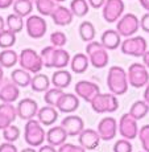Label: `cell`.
Instances as JSON below:
<instances>
[{
    "label": "cell",
    "mask_w": 149,
    "mask_h": 152,
    "mask_svg": "<svg viewBox=\"0 0 149 152\" xmlns=\"http://www.w3.org/2000/svg\"><path fill=\"white\" fill-rule=\"evenodd\" d=\"M107 85L112 94L123 95L128 90V74L121 66H112L108 70L107 75Z\"/></svg>",
    "instance_id": "cell-1"
},
{
    "label": "cell",
    "mask_w": 149,
    "mask_h": 152,
    "mask_svg": "<svg viewBox=\"0 0 149 152\" xmlns=\"http://www.w3.org/2000/svg\"><path fill=\"white\" fill-rule=\"evenodd\" d=\"M86 53L89 56L90 64L96 69H102L108 64V53L102 42L90 41L86 46Z\"/></svg>",
    "instance_id": "cell-2"
},
{
    "label": "cell",
    "mask_w": 149,
    "mask_h": 152,
    "mask_svg": "<svg viewBox=\"0 0 149 152\" xmlns=\"http://www.w3.org/2000/svg\"><path fill=\"white\" fill-rule=\"evenodd\" d=\"M90 103H91L92 110L98 114L115 113L119 109V101L116 98V95L112 94V93H107V94L99 93Z\"/></svg>",
    "instance_id": "cell-3"
},
{
    "label": "cell",
    "mask_w": 149,
    "mask_h": 152,
    "mask_svg": "<svg viewBox=\"0 0 149 152\" xmlns=\"http://www.w3.org/2000/svg\"><path fill=\"white\" fill-rule=\"evenodd\" d=\"M41 124L42 123L40 121H34V119H29L25 124V142L32 147H39L46 139V134Z\"/></svg>",
    "instance_id": "cell-4"
},
{
    "label": "cell",
    "mask_w": 149,
    "mask_h": 152,
    "mask_svg": "<svg viewBox=\"0 0 149 152\" xmlns=\"http://www.w3.org/2000/svg\"><path fill=\"white\" fill-rule=\"evenodd\" d=\"M19 62L23 69L28 70L31 73H39L44 66L41 54H39L36 50H33L31 48L23 49L19 56Z\"/></svg>",
    "instance_id": "cell-5"
},
{
    "label": "cell",
    "mask_w": 149,
    "mask_h": 152,
    "mask_svg": "<svg viewBox=\"0 0 149 152\" xmlns=\"http://www.w3.org/2000/svg\"><path fill=\"white\" fill-rule=\"evenodd\" d=\"M148 68L144 64H132L128 69L127 74H128V82L131 86L140 89V87H144L149 83V72Z\"/></svg>",
    "instance_id": "cell-6"
},
{
    "label": "cell",
    "mask_w": 149,
    "mask_h": 152,
    "mask_svg": "<svg viewBox=\"0 0 149 152\" xmlns=\"http://www.w3.org/2000/svg\"><path fill=\"white\" fill-rule=\"evenodd\" d=\"M148 44L145 41L144 37L135 36V37H127V40L121 42L120 49L121 53L127 56H132V57H142L147 52Z\"/></svg>",
    "instance_id": "cell-7"
},
{
    "label": "cell",
    "mask_w": 149,
    "mask_h": 152,
    "mask_svg": "<svg viewBox=\"0 0 149 152\" xmlns=\"http://www.w3.org/2000/svg\"><path fill=\"white\" fill-rule=\"evenodd\" d=\"M139 28L140 20L133 13H125L124 16L119 19L118 24H116V31L120 33L121 37H132L139 31Z\"/></svg>",
    "instance_id": "cell-8"
},
{
    "label": "cell",
    "mask_w": 149,
    "mask_h": 152,
    "mask_svg": "<svg viewBox=\"0 0 149 152\" xmlns=\"http://www.w3.org/2000/svg\"><path fill=\"white\" fill-rule=\"evenodd\" d=\"M139 126H137V119L133 118L129 113L124 114L119 121V132L124 139L132 140L139 135Z\"/></svg>",
    "instance_id": "cell-9"
},
{
    "label": "cell",
    "mask_w": 149,
    "mask_h": 152,
    "mask_svg": "<svg viewBox=\"0 0 149 152\" xmlns=\"http://www.w3.org/2000/svg\"><path fill=\"white\" fill-rule=\"evenodd\" d=\"M124 12V3L123 0H106L103 5V19L107 23L119 21Z\"/></svg>",
    "instance_id": "cell-10"
},
{
    "label": "cell",
    "mask_w": 149,
    "mask_h": 152,
    "mask_svg": "<svg viewBox=\"0 0 149 152\" xmlns=\"http://www.w3.org/2000/svg\"><path fill=\"white\" fill-rule=\"evenodd\" d=\"M27 33L32 39H41L46 33V21L41 16L33 15L27 19Z\"/></svg>",
    "instance_id": "cell-11"
},
{
    "label": "cell",
    "mask_w": 149,
    "mask_h": 152,
    "mask_svg": "<svg viewBox=\"0 0 149 152\" xmlns=\"http://www.w3.org/2000/svg\"><path fill=\"white\" fill-rule=\"evenodd\" d=\"M20 95L19 86L13 81H8L3 78L0 81V101L5 103H13Z\"/></svg>",
    "instance_id": "cell-12"
},
{
    "label": "cell",
    "mask_w": 149,
    "mask_h": 152,
    "mask_svg": "<svg viewBox=\"0 0 149 152\" xmlns=\"http://www.w3.org/2000/svg\"><path fill=\"white\" fill-rule=\"evenodd\" d=\"M75 93L78 97H81L83 101L86 102H91L96 95L100 93L99 86L94 82L90 81H79L75 85Z\"/></svg>",
    "instance_id": "cell-13"
},
{
    "label": "cell",
    "mask_w": 149,
    "mask_h": 152,
    "mask_svg": "<svg viewBox=\"0 0 149 152\" xmlns=\"http://www.w3.org/2000/svg\"><path fill=\"white\" fill-rule=\"evenodd\" d=\"M118 123L112 116H106L103 118L98 124V132L100 135L102 140L104 142H108L112 140L116 136V131H118Z\"/></svg>",
    "instance_id": "cell-14"
},
{
    "label": "cell",
    "mask_w": 149,
    "mask_h": 152,
    "mask_svg": "<svg viewBox=\"0 0 149 152\" xmlns=\"http://www.w3.org/2000/svg\"><path fill=\"white\" fill-rule=\"evenodd\" d=\"M37 113H39V106H37V102L34 99L31 98L21 99L19 102V104H17V115L21 119L29 121L34 115H37Z\"/></svg>",
    "instance_id": "cell-15"
},
{
    "label": "cell",
    "mask_w": 149,
    "mask_h": 152,
    "mask_svg": "<svg viewBox=\"0 0 149 152\" xmlns=\"http://www.w3.org/2000/svg\"><path fill=\"white\" fill-rule=\"evenodd\" d=\"M17 116V109H15L12 103L3 102L0 104V130H4L8 126H11L15 122Z\"/></svg>",
    "instance_id": "cell-16"
},
{
    "label": "cell",
    "mask_w": 149,
    "mask_h": 152,
    "mask_svg": "<svg viewBox=\"0 0 149 152\" xmlns=\"http://www.w3.org/2000/svg\"><path fill=\"white\" fill-rule=\"evenodd\" d=\"M63 128L66 130V132L69 134V136H75L79 135L82 131L84 130V123L82 121V118H79L78 115H69L61 123Z\"/></svg>",
    "instance_id": "cell-17"
},
{
    "label": "cell",
    "mask_w": 149,
    "mask_h": 152,
    "mask_svg": "<svg viewBox=\"0 0 149 152\" xmlns=\"http://www.w3.org/2000/svg\"><path fill=\"white\" fill-rule=\"evenodd\" d=\"M100 135H99L98 131L94 130H83L79 134V144L82 147H84L86 150H95L99 145V142H100Z\"/></svg>",
    "instance_id": "cell-18"
},
{
    "label": "cell",
    "mask_w": 149,
    "mask_h": 152,
    "mask_svg": "<svg viewBox=\"0 0 149 152\" xmlns=\"http://www.w3.org/2000/svg\"><path fill=\"white\" fill-rule=\"evenodd\" d=\"M55 107H57L61 113H66V114L74 113V111L79 107V99H78V97L75 94H68V93H65V94L61 97L60 101H58Z\"/></svg>",
    "instance_id": "cell-19"
},
{
    "label": "cell",
    "mask_w": 149,
    "mask_h": 152,
    "mask_svg": "<svg viewBox=\"0 0 149 152\" xmlns=\"http://www.w3.org/2000/svg\"><path fill=\"white\" fill-rule=\"evenodd\" d=\"M100 42L103 44V46L107 50H113V49L119 48V46L121 45V36L118 31L107 29V31L103 32V34H102Z\"/></svg>",
    "instance_id": "cell-20"
},
{
    "label": "cell",
    "mask_w": 149,
    "mask_h": 152,
    "mask_svg": "<svg viewBox=\"0 0 149 152\" xmlns=\"http://www.w3.org/2000/svg\"><path fill=\"white\" fill-rule=\"evenodd\" d=\"M73 16H74V13L71 12V10L66 8V7H62V5H57L54 12L52 13V19H53L54 24L60 25V27L69 25L70 23L73 21Z\"/></svg>",
    "instance_id": "cell-21"
},
{
    "label": "cell",
    "mask_w": 149,
    "mask_h": 152,
    "mask_svg": "<svg viewBox=\"0 0 149 152\" xmlns=\"http://www.w3.org/2000/svg\"><path fill=\"white\" fill-rule=\"evenodd\" d=\"M69 134L66 132V130L62 127V126H55V127H52L50 130L46 134V140H48L49 144L52 145H62L63 143L66 142Z\"/></svg>",
    "instance_id": "cell-22"
},
{
    "label": "cell",
    "mask_w": 149,
    "mask_h": 152,
    "mask_svg": "<svg viewBox=\"0 0 149 152\" xmlns=\"http://www.w3.org/2000/svg\"><path fill=\"white\" fill-rule=\"evenodd\" d=\"M37 116H39V121L42 123L44 126H50L54 124L55 121L58 119V111L54 109V106H45L41 107L37 113Z\"/></svg>",
    "instance_id": "cell-23"
},
{
    "label": "cell",
    "mask_w": 149,
    "mask_h": 152,
    "mask_svg": "<svg viewBox=\"0 0 149 152\" xmlns=\"http://www.w3.org/2000/svg\"><path fill=\"white\" fill-rule=\"evenodd\" d=\"M11 80L19 87H27L32 83V77H31V72L25 69H15L11 74Z\"/></svg>",
    "instance_id": "cell-24"
},
{
    "label": "cell",
    "mask_w": 149,
    "mask_h": 152,
    "mask_svg": "<svg viewBox=\"0 0 149 152\" xmlns=\"http://www.w3.org/2000/svg\"><path fill=\"white\" fill-rule=\"evenodd\" d=\"M70 82H71V74L65 69H58V72H54L52 77V83L58 89H65L70 85Z\"/></svg>",
    "instance_id": "cell-25"
},
{
    "label": "cell",
    "mask_w": 149,
    "mask_h": 152,
    "mask_svg": "<svg viewBox=\"0 0 149 152\" xmlns=\"http://www.w3.org/2000/svg\"><path fill=\"white\" fill-rule=\"evenodd\" d=\"M32 1L36 5L40 15H42V16H52V13L57 8L55 0H32Z\"/></svg>",
    "instance_id": "cell-26"
},
{
    "label": "cell",
    "mask_w": 149,
    "mask_h": 152,
    "mask_svg": "<svg viewBox=\"0 0 149 152\" xmlns=\"http://www.w3.org/2000/svg\"><path fill=\"white\" fill-rule=\"evenodd\" d=\"M89 62H90L89 56L82 54V53L75 54L71 60V70L74 73H78V74L84 73L87 68H89Z\"/></svg>",
    "instance_id": "cell-27"
},
{
    "label": "cell",
    "mask_w": 149,
    "mask_h": 152,
    "mask_svg": "<svg viewBox=\"0 0 149 152\" xmlns=\"http://www.w3.org/2000/svg\"><path fill=\"white\" fill-rule=\"evenodd\" d=\"M49 85H50V81H49L48 75L45 74H36L33 78H32V83H31V87L33 91H39V93H42V91H46L49 89Z\"/></svg>",
    "instance_id": "cell-28"
},
{
    "label": "cell",
    "mask_w": 149,
    "mask_h": 152,
    "mask_svg": "<svg viewBox=\"0 0 149 152\" xmlns=\"http://www.w3.org/2000/svg\"><path fill=\"white\" fill-rule=\"evenodd\" d=\"M148 113H149V103L145 101H136L129 110V114L133 118H136L137 121L142 119Z\"/></svg>",
    "instance_id": "cell-29"
},
{
    "label": "cell",
    "mask_w": 149,
    "mask_h": 152,
    "mask_svg": "<svg viewBox=\"0 0 149 152\" xmlns=\"http://www.w3.org/2000/svg\"><path fill=\"white\" fill-rule=\"evenodd\" d=\"M32 10H33V1H32V0H16V1L13 3L15 13L21 17L29 16Z\"/></svg>",
    "instance_id": "cell-30"
},
{
    "label": "cell",
    "mask_w": 149,
    "mask_h": 152,
    "mask_svg": "<svg viewBox=\"0 0 149 152\" xmlns=\"http://www.w3.org/2000/svg\"><path fill=\"white\" fill-rule=\"evenodd\" d=\"M17 61H19V56L15 50L7 49L0 53V65L3 68H12L17 64Z\"/></svg>",
    "instance_id": "cell-31"
},
{
    "label": "cell",
    "mask_w": 149,
    "mask_h": 152,
    "mask_svg": "<svg viewBox=\"0 0 149 152\" xmlns=\"http://www.w3.org/2000/svg\"><path fill=\"white\" fill-rule=\"evenodd\" d=\"M70 56L69 53L62 48L55 49V56H54V68L55 69H65L69 65Z\"/></svg>",
    "instance_id": "cell-32"
},
{
    "label": "cell",
    "mask_w": 149,
    "mask_h": 152,
    "mask_svg": "<svg viewBox=\"0 0 149 152\" xmlns=\"http://www.w3.org/2000/svg\"><path fill=\"white\" fill-rule=\"evenodd\" d=\"M89 1L87 0H71V4H70V10L71 12L78 17L86 16L89 13Z\"/></svg>",
    "instance_id": "cell-33"
},
{
    "label": "cell",
    "mask_w": 149,
    "mask_h": 152,
    "mask_svg": "<svg viewBox=\"0 0 149 152\" xmlns=\"http://www.w3.org/2000/svg\"><path fill=\"white\" fill-rule=\"evenodd\" d=\"M16 42V33L12 32L11 29H4L0 32V48L3 49H9L11 46L15 45Z\"/></svg>",
    "instance_id": "cell-34"
},
{
    "label": "cell",
    "mask_w": 149,
    "mask_h": 152,
    "mask_svg": "<svg viewBox=\"0 0 149 152\" xmlns=\"http://www.w3.org/2000/svg\"><path fill=\"white\" fill-rule=\"evenodd\" d=\"M79 36L83 41H92L95 37V28L90 21H83L79 25Z\"/></svg>",
    "instance_id": "cell-35"
},
{
    "label": "cell",
    "mask_w": 149,
    "mask_h": 152,
    "mask_svg": "<svg viewBox=\"0 0 149 152\" xmlns=\"http://www.w3.org/2000/svg\"><path fill=\"white\" fill-rule=\"evenodd\" d=\"M7 27L8 29H11L15 33H20L23 31V27H24V21H23V17L19 16L16 13H12V15H8L7 17Z\"/></svg>",
    "instance_id": "cell-36"
},
{
    "label": "cell",
    "mask_w": 149,
    "mask_h": 152,
    "mask_svg": "<svg viewBox=\"0 0 149 152\" xmlns=\"http://www.w3.org/2000/svg\"><path fill=\"white\" fill-rule=\"evenodd\" d=\"M55 49L57 46H46L41 52V58L45 68H54V56H55Z\"/></svg>",
    "instance_id": "cell-37"
},
{
    "label": "cell",
    "mask_w": 149,
    "mask_h": 152,
    "mask_svg": "<svg viewBox=\"0 0 149 152\" xmlns=\"http://www.w3.org/2000/svg\"><path fill=\"white\" fill-rule=\"evenodd\" d=\"M65 94L62 91V89H58V87H54V89H48L45 93V102L49 104V106H57L58 101L61 99V97Z\"/></svg>",
    "instance_id": "cell-38"
},
{
    "label": "cell",
    "mask_w": 149,
    "mask_h": 152,
    "mask_svg": "<svg viewBox=\"0 0 149 152\" xmlns=\"http://www.w3.org/2000/svg\"><path fill=\"white\" fill-rule=\"evenodd\" d=\"M3 138L5 139V142H11V143L16 142V140L20 138L19 127H16V126H13V124L8 126L7 128L3 130Z\"/></svg>",
    "instance_id": "cell-39"
},
{
    "label": "cell",
    "mask_w": 149,
    "mask_h": 152,
    "mask_svg": "<svg viewBox=\"0 0 149 152\" xmlns=\"http://www.w3.org/2000/svg\"><path fill=\"white\" fill-rule=\"evenodd\" d=\"M139 138L141 142V145L145 152H149V124H145L140 128Z\"/></svg>",
    "instance_id": "cell-40"
},
{
    "label": "cell",
    "mask_w": 149,
    "mask_h": 152,
    "mask_svg": "<svg viewBox=\"0 0 149 152\" xmlns=\"http://www.w3.org/2000/svg\"><path fill=\"white\" fill-rule=\"evenodd\" d=\"M50 41L54 46L57 48H62L66 42H68V39H66V34L63 32H54L50 36Z\"/></svg>",
    "instance_id": "cell-41"
},
{
    "label": "cell",
    "mask_w": 149,
    "mask_h": 152,
    "mask_svg": "<svg viewBox=\"0 0 149 152\" xmlns=\"http://www.w3.org/2000/svg\"><path fill=\"white\" fill-rule=\"evenodd\" d=\"M113 152H132V144L128 139L123 138L121 140H118L113 145Z\"/></svg>",
    "instance_id": "cell-42"
},
{
    "label": "cell",
    "mask_w": 149,
    "mask_h": 152,
    "mask_svg": "<svg viewBox=\"0 0 149 152\" xmlns=\"http://www.w3.org/2000/svg\"><path fill=\"white\" fill-rule=\"evenodd\" d=\"M58 152H86V148L82 145H74L70 143H63L62 145H60Z\"/></svg>",
    "instance_id": "cell-43"
},
{
    "label": "cell",
    "mask_w": 149,
    "mask_h": 152,
    "mask_svg": "<svg viewBox=\"0 0 149 152\" xmlns=\"http://www.w3.org/2000/svg\"><path fill=\"white\" fill-rule=\"evenodd\" d=\"M0 152H17V148L11 142H5L0 145Z\"/></svg>",
    "instance_id": "cell-44"
},
{
    "label": "cell",
    "mask_w": 149,
    "mask_h": 152,
    "mask_svg": "<svg viewBox=\"0 0 149 152\" xmlns=\"http://www.w3.org/2000/svg\"><path fill=\"white\" fill-rule=\"evenodd\" d=\"M140 27L144 32H147L149 33V12L145 13L144 16L141 17V20H140Z\"/></svg>",
    "instance_id": "cell-45"
},
{
    "label": "cell",
    "mask_w": 149,
    "mask_h": 152,
    "mask_svg": "<svg viewBox=\"0 0 149 152\" xmlns=\"http://www.w3.org/2000/svg\"><path fill=\"white\" fill-rule=\"evenodd\" d=\"M89 1V4L91 5L92 8H95V10H98V8H102L104 5V3H106V0H87Z\"/></svg>",
    "instance_id": "cell-46"
},
{
    "label": "cell",
    "mask_w": 149,
    "mask_h": 152,
    "mask_svg": "<svg viewBox=\"0 0 149 152\" xmlns=\"http://www.w3.org/2000/svg\"><path fill=\"white\" fill-rule=\"evenodd\" d=\"M39 152H58V151H55L54 145L49 144V145H42V147H40Z\"/></svg>",
    "instance_id": "cell-47"
},
{
    "label": "cell",
    "mask_w": 149,
    "mask_h": 152,
    "mask_svg": "<svg viewBox=\"0 0 149 152\" xmlns=\"http://www.w3.org/2000/svg\"><path fill=\"white\" fill-rule=\"evenodd\" d=\"M15 3V0H0V10H5L9 5H12Z\"/></svg>",
    "instance_id": "cell-48"
},
{
    "label": "cell",
    "mask_w": 149,
    "mask_h": 152,
    "mask_svg": "<svg viewBox=\"0 0 149 152\" xmlns=\"http://www.w3.org/2000/svg\"><path fill=\"white\" fill-rule=\"evenodd\" d=\"M142 61H144V65L149 69V50H147L145 52V54L142 56Z\"/></svg>",
    "instance_id": "cell-49"
},
{
    "label": "cell",
    "mask_w": 149,
    "mask_h": 152,
    "mask_svg": "<svg viewBox=\"0 0 149 152\" xmlns=\"http://www.w3.org/2000/svg\"><path fill=\"white\" fill-rule=\"evenodd\" d=\"M140 4H141V7L144 10H147L149 12V0H140Z\"/></svg>",
    "instance_id": "cell-50"
},
{
    "label": "cell",
    "mask_w": 149,
    "mask_h": 152,
    "mask_svg": "<svg viewBox=\"0 0 149 152\" xmlns=\"http://www.w3.org/2000/svg\"><path fill=\"white\" fill-rule=\"evenodd\" d=\"M144 101L149 103V83L147 85V87H145V91H144Z\"/></svg>",
    "instance_id": "cell-51"
},
{
    "label": "cell",
    "mask_w": 149,
    "mask_h": 152,
    "mask_svg": "<svg viewBox=\"0 0 149 152\" xmlns=\"http://www.w3.org/2000/svg\"><path fill=\"white\" fill-rule=\"evenodd\" d=\"M5 24H7V23H5V21H4V19H3L1 16H0V32H3V31H4Z\"/></svg>",
    "instance_id": "cell-52"
},
{
    "label": "cell",
    "mask_w": 149,
    "mask_h": 152,
    "mask_svg": "<svg viewBox=\"0 0 149 152\" xmlns=\"http://www.w3.org/2000/svg\"><path fill=\"white\" fill-rule=\"evenodd\" d=\"M21 152H39V151H36L33 147H31V148H25V150H23Z\"/></svg>",
    "instance_id": "cell-53"
},
{
    "label": "cell",
    "mask_w": 149,
    "mask_h": 152,
    "mask_svg": "<svg viewBox=\"0 0 149 152\" xmlns=\"http://www.w3.org/2000/svg\"><path fill=\"white\" fill-rule=\"evenodd\" d=\"M3 80V66L0 65V81Z\"/></svg>",
    "instance_id": "cell-54"
},
{
    "label": "cell",
    "mask_w": 149,
    "mask_h": 152,
    "mask_svg": "<svg viewBox=\"0 0 149 152\" xmlns=\"http://www.w3.org/2000/svg\"><path fill=\"white\" fill-rule=\"evenodd\" d=\"M55 1H60L61 3V1H65V0H55Z\"/></svg>",
    "instance_id": "cell-55"
},
{
    "label": "cell",
    "mask_w": 149,
    "mask_h": 152,
    "mask_svg": "<svg viewBox=\"0 0 149 152\" xmlns=\"http://www.w3.org/2000/svg\"><path fill=\"white\" fill-rule=\"evenodd\" d=\"M144 152H145V151H144Z\"/></svg>",
    "instance_id": "cell-56"
}]
</instances>
